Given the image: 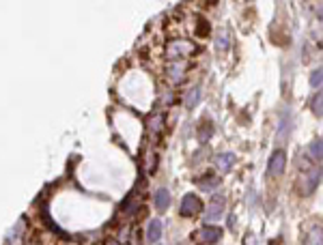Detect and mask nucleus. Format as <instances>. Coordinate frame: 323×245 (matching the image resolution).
Wrapping results in <instances>:
<instances>
[{
    "mask_svg": "<svg viewBox=\"0 0 323 245\" xmlns=\"http://www.w3.org/2000/svg\"><path fill=\"white\" fill-rule=\"evenodd\" d=\"M203 211V202L200 198H196L194 194H185V198L181 200V215L183 217H194Z\"/></svg>",
    "mask_w": 323,
    "mask_h": 245,
    "instance_id": "nucleus-1",
    "label": "nucleus"
},
{
    "mask_svg": "<svg viewBox=\"0 0 323 245\" xmlns=\"http://www.w3.org/2000/svg\"><path fill=\"white\" fill-rule=\"evenodd\" d=\"M285 166H287V155L282 148H276V151L272 153L270 157V166H267V170H270V175L272 177H278L285 172Z\"/></svg>",
    "mask_w": 323,
    "mask_h": 245,
    "instance_id": "nucleus-2",
    "label": "nucleus"
},
{
    "mask_svg": "<svg viewBox=\"0 0 323 245\" xmlns=\"http://www.w3.org/2000/svg\"><path fill=\"white\" fill-rule=\"evenodd\" d=\"M224 207H226V200L222 198V196H213V200L209 202V207L205 211V217L209 219V222H216V219L222 217Z\"/></svg>",
    "mask_w": 323,
    "mask_h": 245,
    "instance_id": "nucleus-3",
    "label": "nucleus"
},
{
    "mask_svg": "<svg viewBox=\"0 0 323 245\" xmlns=\"http://www.w3.org/2000/svg\"><path fill=\"white\" fill-rule=\"evenodd\" d=\"M220 236H222V228H218V226H203L200 228V232H198L200 243H205V245L218 243L220 241Z\"/></svg>",
    "mask_w": 323,
    "mask_h": 245,
    "instance_id": "nucleus-4",
    "label": "nucleus"
},
{
    "mask_svg": "<svg viewBox=\"0 0 323 245\" xmlns=\"http://www.w3.org/2000/svg\"><path fill=\"white\" fill-rule=\"evenodd\" d=\"M196 47H194L190 41H175V43H171V50H168V56L171 58H179V60H183L185 58V54H192Z\"/></svg>",
    "mask_w": 323,
    "mask_h": 245,
    "instance_id": "nucleus-5",
    "label": "nucleus"
},
{
    "mask_svg": "<svg viewBox=\"0 0 323 245\" xmlns=\"http://www.w3.org/2000/svg\"><path fill=\"white\" fill-rule=\"evenodd\" d=\"M235 161H237V157L233 153H222V155L216 157V168L220 172H229L233 166H235Z\"/></svg>",
    "mask_w": 323,
    "mask_h": 245,
    "instance_id": "nucleus-6",
    "label": "nucleus"
},
{
    "mask_svg": "<svg viewBox=\"0 0 323 245\" xmlns=\"http://www.w3.org/2000/svg\"><path fill=\"white\" fill-rule=\"evenodd\" d=\"M153 204H155L157 211H166L171 207V192H168V189H157L155 198H153Z\"/></svg>",
    "mask_w": 323,
    "mask_h": 245,
    "instance_id": "nucleus-7",
    "label": "nucleus"
},
{
    "mask_svg": "<svg viewBox=\"0 0 323 245\" xmlns=\"http://www.w3.org/2000/svg\"><path fill=\"white\" fill-rule=\"evenodd\" d=\"M304 245H323V226L314 224L308 230V234H306Z\"/></svg>",
    "mask_w": 323,
    "mask_h": 245,
    "instance_id": "nucleus-8",
    "label": "nucleus"
},
{
    "mask_svg": "<svg viewBox=\"0 0 323 245\" xmlns=\"http://www.w3.org/2000/svg\"><path fill=\"white\" fill-rule=\"evenodd\" d=\"M162 236V222L159 219H151V224L147 228V241L149 243H157Z\"/></svg>",
    "mask_w": 323,
    "mask_h": 245,
    "instance_id": "nucleus-9",
    "label": "nucleus"
},
{
    "mask_svg": "<svg viewBox=\"0 0 323 245\" xmlns=\"http://www.w3.org/2000/svg\"><path fill=\"white\" fill-rule=\"evenodd\" d=\"M168 73H171L173 82H181L183 75H185V60H175L171 69H168Z\"/></svg>",
    "mask_w": 323,
    "mask_h": 245,
    "instance_id": "nucleus-10",
    "label": "nucleus"
},
{
    "mask_svg": "<svg viewBox=\"0 0 323 245\" xmlns=\"http://www.w3.org/2000/svg\"><path fill=\"white\" fill-rule=\"evenodd\" d=\"M218 185H220V177H213V175H207L205 179L198 181V187L203 189V192H211Z\"/></svg>",
    "mask_w": 323,
    "mask_h": 245,
    "instance_id": "nucleus-11",
    "label": "nucleus"
},
{
    "mask_svg": "<svg viewBox=\"0 0 323 245\" xmlns=\"http://www.w3.org/2000/svg\"><path fill=\"white\" fill-rule=\"evenodd\" d=\"M308 153L314 157L317 161H323V140H312L310 142V146H308Z\"/></svg>",
    "mask_w": 323,
    "mask_h": 245,
    "instance_id": "nucleus-12",
    "label": "nucleus"
},
{
    "mask_svg": "<svg viewBox=\"0 0 323 245\" xmlns=\"http://www.w3.org/2000/svg\"><path fill=\"white\" fill-rule=\"evenodd\" d=\"M198 99H200V89L198 86H194V89L185 95V108H196V104H198Z\"/></svg>",
    "mask_w": 323,
    "mask_h": 245,
    "instance_id": "nucleus-13",
    "label": "nucleus"
},
{
    "mask_svg": "<svg viewBox=\"0 0 323 245\" xmlns=\"http://www.w3.org/2000/svg\"><path fill=\"white\" fill-rule=\"evenodd\" d=\"M321 179H323V170H321V168H317V170H314L312 175L308 177V185H306V194H310L312 189L319 185V181H321Z\"/></svg>",
    "mask_w": 323,
    "mask_h": 245,
    "instance_id": "nucleus-14",
    "label": "nucleus"
},
{
    "mask_svg": "<svg viewBox=\"0 0 323 245\" xmlns=\"http://www.w3.org/2000/svg\"><path fill=\"white\" fill-rule=\"evenodd\" d=\"M310 108H312V112L317 114V116H323V93H317V95H314Z\"/></svg>",
    "mask_w": 323,
    "mask_h": 245,
    "instance_id": "nucleus-15",
    "label": "nucleus"
},
{
    "mask_svg": "<svg viewBox=\"0 0 323 245\" xmlns=\"http://www.w3.org/2000/svg\"><path fill=\"white\" fill-rule=\"evenodd\" d=\"M310 86H312V89H317V86H321L323 84V67L321 69H314L312 71V73H310Z\"/></svg>",
    "mask_w": 323,
    "mask_h": 245,
    "instance_id": "nucleus-16",
    "label": "nucleus"
},
{
    "mask_svg": "<svg viewBox=\"0 0 323 245\" xmlns=\"http://www.w3.org/2000/svg\"><path fill=\"white\" fill-rule=\"evenodd\" d=\"M246 245H256V236L252 239V236H246Z\"/></svg>",
    "mask_w": 323,
    "mask_h": 245,
    "instance_id": "nucleus-17",
    "label": "nucleus"
},
{
    "mask_svg": "<svg viewBox=\"0 0 323 245\" xmlns=\"http://www.w3.org/2000/svg\"><path fill=\"white\" fill-rule=\"evenodd\" d=\"M319 18H321V20H323V11H319Z\"/></svg>",
    "mask_w": 323,
    "mask_h": 245,
    "instance_id": "nucleus-18",
    "label": "nucleus"
},
{
    "mask_svg": "<svg viewBox=\"0 0 323 245\" xmlns=\"http://www.w3.org/2000/svg\"><path fill=\"white\" fill-rule=\"evenodd\" d=\"M110 245H119V243H110Z\"/></svg>",
    "mask_w": 323,
    "mask_h": 245,
    "instance_id": "nucleus-19",
    "label": "nucleus"
}]
</instances>
